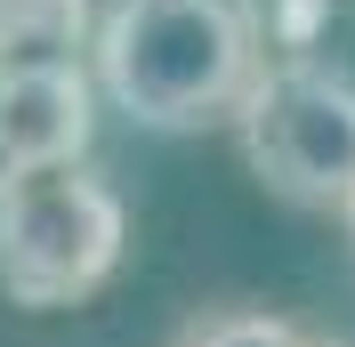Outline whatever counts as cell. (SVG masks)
Returning a JSON list of instances; mask_svg holds the SVG:
<instances>
[{"instance_id":"3957f363","label":"cell","mask_w":355,"mask_h":347,"mask_svg":"<svg viewBox=\"0 0 355 347\" xmlns=\"http://www.w3.org/2000/svg\"><path fill=\"white\" fill-rule=\"evenodd\" d=\"M243 162L266 194L299 210H347L355 202V81L315 57L259 65L250 97L234 105Z\"/></svg>"},{"instance_id":"7a4b0ae2","label":"cell","mask_w":355,"mask_h":347,"mask_svg":"<svg viewBox=\"0 0 355 347\" xmlns=\"http://www.w3.org/2000/svg\"><path fill=\"white\" fill-rule=\"evenodd\" d=\"M130 242V210L89 162H49L0 186V291L33 315L105 291Z\"/></svg>"},{"instance_id":"277c9868","label":"cell","mask_w":355,"mask_h":347,"mask_svg":"<svg viewBox=\"0 0 355 347\" xmlns=\"http://www.w3.org/2000/svg\"><path fill=\"white\" fill-rule=\"evenodd\" d=\"M89 41V0H0V73L81 65Z\"/></svg>"},{"instance_id":"6da1fadb","label":"cell","mask_w":355,"mask_h":347,"mask_svg":"<svg viewBox=\"0 0 355 347\" xmlns=\"http://www.w3.org/2000/svg\"><path fill=\"white\" fill-rule=\"evenodd\" d=\"M97 89L137 130H202L234 121L259 81V17L250 0H113L97 17Z\"/></svg>"},{"instance_id":"8992f818","label":"cell","mask_w":355,"mask_h":347,"mask_svg":"<svg viewBox=\"0 0 355 347\" xmlns=\"http://www.w3.org/2000/svg\"><path fill=\"white\" fill-rule=\"evenodd\" d=\"M8 178H17V162H8V130H0V186H8Z\"/></svg>"},{"instance_id":"5b68a950","label":"cell","mask_w":355,"mask_h":347,"mask_svg":"<svg viewBox=\"0 0 355 347\" xmlns=\"http://www.w3.org/2000/svg\"><path fill=\"white\" fill-rule=\"evenodd\" d=\"M170 347H347V339H323V331L266 315V307H202V315L178 323Z\"/></svg>"},{"instance_id":"52a82bcc","label":"cell","mask_w":355,"mask_h":347,"mask_svg":"<svg viewBox=\"0 0 355 347\" xmlns=\"http://www.w3.org/2000/svg\"><path fill=\"white\" fill-rule=\"evenodd\" d=\"M339 218H347V251H355V202H347V210H339Z\"/></svg>"}]
</instances>
